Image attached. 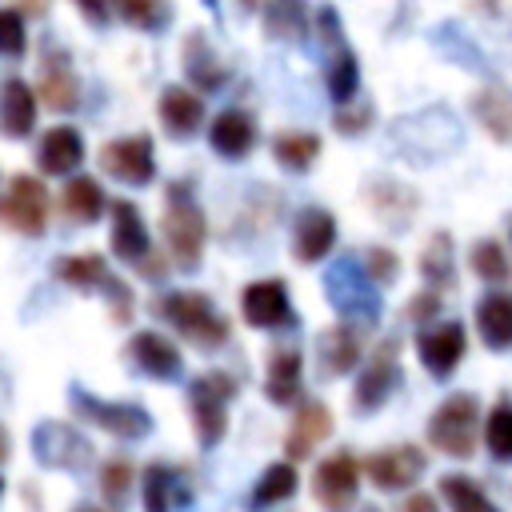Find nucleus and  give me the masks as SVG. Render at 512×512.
I'll list each match as a JSON object with an SVG mask.
<instances>
[{
    "mask_svg": "<svg viewBox=\"0 0 512 512\" xmlns=\"http://www.w3.org/2000/svg\"><path fill=\"white\" fill-rule=\"evenodd\" d=\"M132 480H136L132 460L112 456V460H104V464H100V492H104V500H108V504H124V500H128V492H132Z\"/></svg>",
    "mask_w": 512,
    "mask_h": 512,
    "instance_id": "obj_40",
    "label": "nucleus"
},
{
    "mask_svg": "<svg viewBox=\"0 0 512 512\" xmlns=\"http://www.w3.org/2000/svg\"><path fill=\"white\" fill-rule=\"evenodd\" d=\"M32 452H36V460H40L44 468H84V464L92 460V444H88L76 428L60 424V420L36 424V432H32Z\"/></svg>",
    "mask_w": 512,
    "mask_h": 512,
    "instance_id": "obj_17",
    "label": "nucleus"
},
{
    "mask_svg": "<svg viewBox=\"0 0 512 512\" xmlns=\"http://www.w3.org/2000/svg\"><path fill=\"white\" fill-rule=\"evenodd\" d=\"M468 264H472V272H476L480 280H504V276H508V256H504V248H500L496 240L472 244Z\"/></svg>",
    "mask_w": 512,
    "mask_h": 512,
    "instance_id": "obj_41",
    "label": "nucleus"
},
{
    "mask_svg": "<svg viewBox=\"0 0 512 512\" xmlns=\"http://www.w3.org/2000/svg\"><path fill=\"white\" fill-rule=\"evenodd\" d=\"M272 156L284 172H304L316 156H320V136L316 132H304V128H288V132H276L272 136Z\"/></svg>",
    "mask_w": 512,
    "mask_h": 512,
    "instance_id": "obj_34",
    "label": "nucleus"
},
{
    "mask_svg": "<svg viewBox=\"0 0 512 512\" xmlns=\"http://www.w3.org/2000/svg\"><path fill=\"white\" fill-rule=\"evenodd\" d=\"M476 332L484 348L512 352V292H484L476 300Z\"/></svg>",
    "mask_w": 512,
    "mask_h": 512,
    "instance_id": "obj_27",
    "label": "nucleus"
},
{
    "mask_svg": "<svg viewBox=\"0 0 512 512\" xmlns=\"http://www.w3.org/2000/svg\"><path fill=\"white\" fill-rule=\"evenodd\" d=\"M296 488H300V472H296L288 460H276V464H268V468L260 472L248 508H252V512H264V508H272V504H284L288 496H296Z\"/></svg>",
    "mask_w": 512,
    "mask_h": 512,
    "instance_id": "obj_33",
    "label": "nucleus"
},
{
    "mask_svg": "<svg viewBox=\"0 0 512 512\" xmlns=\"http://www.w3.org/2000/svg\"><path fill=\"white\" fill-rule=\"evenodd\" d=\"M396 384H400V340L388 336V340H380L372 348L368 364L360 368L356 388H352V408L356 412H376L392 396Z\"/></svg>",
    "mask_w": 512,
    "mask_h": 512,
    "instance_id": "obj_10",
    "label": "nucleus"
},
{
    "mask_svg": "<svg viewBox=\"0 0 512 512\" xmlns=\"http://www.w3.org/2000/svg\"><path fill=\"white\" fill-rule=\"evenodd\" d=\"M332 244H336V216L324 208H304L292 232V256L300 264H316L332 252Z\"/></svg>",
    "mask_w": 512,
    "mask_h": 512,
    "instance_id": "obj_26",
    "label": "nucleus"
},
{
    "mask_svg": "<svg viewBox=\"0 0 512 512\" xmlns=\"http://www.w3.org/2000/svg\"><path fill=\"white\" fill-rule=\"evenodd\" d=\"M56 276H60L64 284L80 288V292H104V296L116 304L112 316H116L120 324L132 320V308H136L132 288H128L116 272H108V260H104L100 252H72V256H60V260H56Z\"/></svg>",
    "mask_w": 512,
    "mask_h": 512,
    "instance_id": "obj_6",
    "label": "nucleus"
},
{
    "mask_svg": "<svg viewBox=\"0 0 512 512\" xmlns=\"http://www.w3.org/2000/svg\"><path fill=\"white\" fill-rule=\"evenodd\" d=\"M48 4H52V0H16V8H20L24 16H44Z\"/></svg>",
    "mask_w": 512,
    "mask_h": 512,
    "instance_id": "obj_48",
    "label": "nucleus"
},
{
    "mask_svg": "<svg viewBox=\"0 0 512 512\" xmlns=\"http://www.w3.org/2000/svg\"><path fill=\"white\" fill-rule=\"evenodd\" d=\"M484 436L480 428V404L472 392H456L448 400H440V408L428 416V440L436 452L452 456V460H468L476 452V440Z\"/></svg>",
    "mask_w": 512,
    "mask_h": 512,
    "instance_id": "obj_4",
    "label": "nucleus"
},
{
    "mask_svg": "<svg viewBox=\"0 0 512 512\" xmlns=\"http://www.w3.org/2000/svg\"><path fill=\"white\" fill-rule=\"evenodd\" d=\"M364 360V324L340 320L320 336V364L328 376H344Z\"/></svg>",
    "mask_w": 512,
    "mask_h": 512,
    "instance_id": "obj_23",
    "label": "nucleus"
},
{
    "mask_svg": "<svg viewBox=\"0 0 512 512\" xmlns=\"http://www.w3.org/2000/svg\"><path fill=\"white\" fill-rule=\"evenodd\" d=\"M364 268H368V276H372L376 284H388V280L400 272V256H396L392 248H384V244H372V248L364 252Z\"/></svg>",
    "mask_w": 512,
    "mask_h": 512,
    "instance_id": "obj_43",
    "label": "nucleus"
},
{
    "mask_svg": "<svg viewBox=\"0 0 512 512\" xmlns=\"http://www.w3.org/2000/svg\"><path fill=\"white\" fill-rule=\"evenodd\" d=\"M264 32L272 40H288V44L304 40V32H308V8H304V0H268L264 4Z\"/></svg>",
    "mask_w": 512,
    "mask_h": 512,
    "instance_id": "obj_35",
    "label": "nucleus"
},
{
    "mask_svg": "<svg viewBox=\"0 0 512 512\" xmlns=\"http://www.w3.org/2000/svg\"><path fill=\"white\" fill-rule=\"evenodd\" d=\"M436 312H440V292H436V288H424V292H416V296L408 300V316H412L416 324L432 320Z\"/></svg>",
    "mask_w": 512,
    "mask_h": 512,
    "instance_id": "obj_45",
    "label": "nucleus"
},
{
    "mask_svg": "<svg viewBox=\"0 0 512 512\" xmlns=\"http://www.w3.org/2000/svg\"><path fill=\"white\" fill-rule=\"evenodd\" d=\"M100 168L104 176L120 180V184H132V188H144L152 184L156 176V152H152V136L148 132H136V136H116L100 148Z\"/></svg>",
    "mask_w": 512,
    "mask_h": 512,
    "instance_id": "obj_12",
    "label": "nucleus"
},
{
    "mask_svg": "<svg viewBox=\"0 0 512 512\" xmlns=\"http://www.w3.org/2000/svg\"><path fill=\"white\" fill-rule=\"evenodd\" d=\"M372 124V104H356V108H336L332 112V128L340 132V136H360L364 128Z\"/></svg>",
    "mask_w": 512,
    "mask_h": 512,
    "instance_id": "obj_44",
    "label": "nucleus"
},
{
    "mask_svg": "<svg viewBox=\"0 0 512 512\" xmlns=\"http://www.w3.org/2000/svg\"><path fill=\"white\" fill-rule=\"evenodd\" d=\"M324 292L332 300V308L352 320V324H364L372 328L380 320V292H376V280L368 276V268L356 260V256H340L328 272H324Z\"/></svg>",
    "mask_w": 512,
    "mask_h": 512,
    "instance_id": "obj_3",
    "label": "nucleus"
},
{
    "mask_svg": "<svg viewBox=\"0 0 512 512\" xmlns=\"http://www.w3.org/2000/svg\"><path fill=\"white\" fill-rule=\"evenodd\" d=\"M300 352L296 348H276L268 356V376H264V396L272 404H296L300 392H304V380H300Z\"/></svg>",
    "mask_w": 512,
    "mask_h": 512,
    "instance_id": "obj_29",
    "label": "nucleus"
},
{
    "mask_svg": "<svg viewBox=\"0 0 512 512\" xmlns=\"http://www.w3.org/2000/svg\"><path fill=\"white\" fill-rule=\"evenodd\" d=\"M396 512H440V500H436L432 492H408V496L396 504Z\"/></svg>",
    "mask_w": 512,
    "mask_h": 512,
    "instance_id": "obj_46",
    "label": "nucleus"
},
{
    "mask_svg": "<svg viewBox=\"0 0 512 512\" xmlns=\"http://www.w3.org/2000/svg\"><path fill=\"white\" fill-rule=\"evenodd\" d=\"M152 312L164 316L180 336H188L196 348H220L228 340V320L212 308V300L204 292L180 288V292H164L152 300Z\"/></svg>",
    "mask_w": 512,
    "mask_h": 512,
    "instance_id": "obj_2",
    "label": "nucleus"
},
{
    "mask_svg": "<svg viewBox=\"0 0 512 512\" xmlns=\"http://www.w3.org/2000/svg\"><path fill=\"white\" fill-rule=\"evenodd\" d=\"M184 76L204 92H216L228 80V68L212 52V44H204V32H188V40H184Z\"/></svg>",
    "mask_w": 512,
    "mask_h": 512,
    "instance_id": "obj_30",
    "label": "nucleus"
},
{
    "mask_svg": "<svg viewBox=\"0 0 512 512\" xmlns=\"http://www.w3.org/2000/svg\"><path fill=\"white\" fill-rule=\"evenodd\" d=\"M84 16H88V24H108V16H112V4L108 0H72Z\"/></svg>",
    "mask_w": 512,
    "mask_h": 512,
    "instance_id": "obj_47",
    "label": "nucleus"
},
{
    "mask_svg": "<svg viewBox=\"0 0 512 512\" xmlns=\"http://www.w3.org/2000/svg\"><path fill=\"white\" fill-rule=\"evenodd\" d=\"M440 500L448 504V512H500V508L484 496V488H480L472 476H464V472L440 476Z\"/></svg>",
    "mask_w": 512,
    "mask_h": 512,
    "instance_id": "obj_36",
    "label": "nucleus"
},
{
    "mask_svg": "<svg viewBox=\"0 0 512 512\" xmlns=\"http://www.w3.org/2000/svg\"><path fill=\"white\" fill-rule=\"evenodd\" d=\"M368 512H376V508H368Z\"/></svg>",
    "mask_w": 512,
    "mask_h": 512,
    "instance_id": "obj_52",
    "label": "nucleus"
},
{
    "mask_svg": "<svg viewBox=\"0 0 512 512\" xmlns=\"http://www.w3.org/2000/svg\"><path fill=\"white\" fill-rule=\"evenodd\" d=\"M328 432H332V412H328L320 400H304V404L296 408L292 424H288L284 452H288L292 460H304V456H312V452L328 440Z\"/></svg>",
    "mask_w": 512,
    "mask_h": 512,
    "instance_id": "obj_24",
    "label": "nucleus"
},
{
    "mask_svg": "<svg viewBox=\"0 0 512 512\" xmlns=\"http://www.w3.org/2000/svg\"><path fill=\"white\" fill-rule=\"evenodd\" d=\"M108 212H112V228H108L112 252L124 264H140L144 256H152V236H148V224H144L140 208L132 200H112Z\"/></svg>",
    "mask_w": 512,
    "mask_h": 512,
    "instance_id": "obj_19",
    "label": "nucleus"
},
{
    "mask_svg": "<svg viewBox=\"0 0 512 512\" xmlns=\"http://www.w3.org/2000/svg\"><path fill=\"white\" fill-rule=\"evenodd\" d=\"M208 144L224 160H244L256 148V120L244 108H224L208 124Z\"/></svg>",
    "mask_w": 512,
    "mask_h": 512,
    "instance_id": "obj_21",
    "label": "nucleus"
},
{
    "mask_svg": "<svg viewBox=\"0 0 512 512\" xmlns=\"http://www.w3.org/2000/svg\"><path fill=\"white\" fill-rule=\"evenodd\" d=\"M80 512H100V508H80Z\"/></svg>",
    "mask_w": 512,
    "mask_h": 512,
    "instance_id": "obj_50",
    "label": "nucleus"
},
{
    "mask_svg": "<svg viewBox=\"0 0 512 512\" xmlns=\"http://www.w3.org/2000/svg\"><path fill=\"white\" fill-rule=\"evenodd\" d=\"M240 316L252 328L276 332L292 324V300H288V284L284 280H252L240 292Z\"/></svg>",
    "mask_w": 512,
    "mask_h": 512,
    "instance_id": "obj_16",
    "label": "nucleus"
},
{
    "mask_svg": "<svg viewBox=\"0 0 512 512\" xmlns=\"http://www.w3.org/2000/svg\"><path fill=\"white\" fill-rule=\"evenodd\" d=\"M4 456H8V432L0 428V464H4Z\"/></svg>",
    "mask_w": 512,
    "mask_h": 512,
    "instance_id": "obj_49",
    "label": "nucleus"
},
{
    "mask_svg": "<svg viewBox=\"0 0 512 512\" xmlns=\"http://www.w3.org/2000/svg\"><path fill=\"white\" fill-rule=\"evenodd\" d=\"M108 4H112V12H116L124 24H132V28H140V32H164L168 20H172L168 0H108Z\"/></svg>",
    "mask_w": 512,
    "mask_h": 512,
    "instance_id": "obj_37",
    "label": "nucleus"
},
{
    "mask_svg": "<svg viewBox=\"0 0 512 512\" xmlns=\"http://www.w3.org/2000/svg\"><path fill=\"white\" fill-rule=\"evenodd\" d=\"M124 360H128L136 372H144V376H152V380H164V384H172V380L184 376V356H180V348H176L164 332H152V328L128 336Z\"/></svg>",
    "mask_w": 512,
    "mask_h": 512,
    "instance_id": "obj_15",
    "label": "nucleus"
},
{
    "mask_svg": "<svg viewBox=\"0 0 512 512\" xmlns=\"http://www.w3.org/2000/svg\"><path fill=\"white\" fill-rule=\"evenodd\" d=\"M472 112L488 128V136H496L500 144H512V88H504V84L480 88L472 96Z\"/></svg>",
    "mask_w": 512,
    "mask_h": 512,
    "instance_id": "obj_31",
    "label": "nucleus"
},
{
    "mask_svg": "<svg viewBox=\"0 0 512 512\" xmlns=\"http://www.w3.org/2000/svg\"><path fill=\"white\" fill-rule=\"evenodd\" d=\"M468 352V332L460 320H444V324H424L416 332V356L428 368L432 380H448L456 372V364Z\"/></svg>",
    "mask_w": 512,
    "mask_h": 512,
    "instance_id": "obj_14",
    "label": "nucleus"
},
{
    "mask_svg": "<svg viewBox=\"0 0 512 512\" xmlns=\"http://www.w3.org/2000/svg\"><path fill=\"white\" fill-rule=\"evenodd\" d=\"M72 408L80 420H88L100 432H112L120 440H140L152 432V416L132 400H100L84 388H72Z\"/></svg>",
    "mask_w": 512,
    "mask_h": 512,
    "instance_id": "obj_7",
    "label": "nucleus"
},
{
    "mask_svg": "<svg viewBox=\"0 0 512 512\" xmlns=\"http://www.w3.org/2000/svg\"><path fill=\"white\" fill-rule=\"evenodd\" d=\"M156 112H160L164 132H168V136H176V140L196 136V132H200V124H204V100H200L192 88H184V84H168V88L160 92Z\"/></svg>",
    "mask_w": 512,
    "mask_h": 512,
    "instance_id": "obj_22",
    "label": "nucleus"
},
{
    "mask_svg": "<svg viewBox=\"0 0 512 512\" xmlns=\"http://www.w3.org/2000/svg\"><path fill=\"white\" fill-rule=\"evenodd\" d=\"M160 232L168 244V256L176 260V268L196 272L200 256H204V240H208V220L200 212V204L192 200V184H172L168 188V204L160 212Z\"/></svg>",
    "mask_w": 512,
    "mask_h": 512,
    "instance_id": "obj_1",
    "label": "nucleus"
},
{
    "mask_svg": "<svg viewBox=\"0 0 512 512\" xmlns=\"http://www.w3.org/2000/svg\"><path fill=\"white\" fill-rule=\"evenodd\" d=\"M0 224L20 236H40L48 228V188L36 176L16 172L8 192L0 196Z\"/></svg>",
    "mask_w": 512,
    "mask_h": 512,
    "instance_id": "obj_11",
    "label": "nucleus"
},
{
    "mask_svg": "<svg viewBox=\"0 0 512 512\" xmlns=\"http://www.w3.org/2000/svg\"><path fill=\"white\" fill-rule=\"evenodd\" d=\"M64 216L76 220V224H96L104 212H108V200H104V188L92 180V176H72L64 184Z\"/></svg>",
    "mask_w": 512,
    "mask_h": 512,
    "instance_id": "obj_32",
    "label": "nucleus"
},
{
    "mask_svg": "<svg viewBox=\"0 0 512 512\" xmlns=\"http://www.w3.org/2000/svg\"><path fill=\"white\" fill-rule=\"evenodd\" d=\"M360 468L368 472V480H372L380 492H404V488H412V484L424 476L428 456H424L420 444L400 440V444H388V448L368 452V456L360 460Z\"/></svg>",
    "mask_w": 512,
    "mask_h": 512,
    "instance_id": "obj_8",
    "label": "nucleus"
},
{
    "mask_svg": "<svg viewBox=\"0 0 512 512\" xmlns=\"http://www.w3.org/2000/svg\"><path fill=\"white\" fill-rule=\"evenodd\" d=\"M84 164V136L72 124H56L36 144V168L44 176H72Z\"/></svg>",
    "mask_w": 512,
    "mask_h": 512,
    "instance_id": "obj_20",
    "label": "nucleus"
},
{
    "mask_svg": "<svg viewBox=\"0 0 512 512\" xmlns=\"http://www.w3.org/2000/svg\"><path fill=\"white\" fill-rule=\"evenodd\" d=\"M36 92L20 80V76H8L4 84H0V136H8V140H24V136H32V128H36Z\"/></svg>",
    "mask_w": 512,
    "mask_h": 512,
    "instance_id": "obj_25",
    "label": "nucleus"
},
{
    "mask_svg": "<svg viewBox=\"0 0 512 512\" xmlns=\"http://www.w3.org/2000/svg\"><path fill=\"white\" fill-rule=\"evenodd\" d=\"M316 24H320V40H324V48H328V72H324L328 96H332L336 104H348V100L356 96V88H360L356 52L348 48L344 28H340V20H336L332 8H320V12H316Z\"/></svg>",
    "mask_w": 512,
    "mask_h": 512,
    "instance_id": "obj_9",
    "label": "nucleus"
},
{
    "mask_svg": "<svg viewBox=\"0 0 512 512\" xmlns=\"http://www.w3.org/2000/svg\"><path fill=\"white\" fill-rule=\"evenodd\" d=\"M140 504L144 512H172L176 504H188V488L180 472L168 464H148L140 476Z\"/></svg>",
    "mask_w": 512,
    "mask_h": 512,
    "instance_id": "obj_28",
    "label": "nucleus"
},
{
    "mask_svg": "<svg viewBox=\"0 0 512 512\" xmlns=\"http://www.w3.org/2000/svg\"><path fill=\"white\" fill-rule=\"evenodd\" d=\"M236 376L212 368V372H200L192 384H188V412H192V424H196V440L204 448L220 444L224 432H228V400L236 396Z\"/></svg>",
    "mask_w": 512,
    "mask_h": 512,
    "instance_id": "obj_5",
    "label": "nucleus"
},
{
    "mask_svg": "<svg viewBox=\"0 0 512 512\" xmlns=\"http://www.w3.org/2000/svg\"><path fill=\"white\" fill-rule=\"evenodd\" d=\"M20 8H0V56H24L28 48V28H24Z\"/></svg>",
    "mask_w": 512,
    "mask_h": 512,
    "instance_id": "obj_42",
    "label": "nucleus"
},
{
    "mask_svg": "<svg viewBox=\"0 0 512 512\" xmlns=\"http://www.w3.org/2000/svg\"><path fill=\"white\" fill-rule=\"evenodd\" d=\"M36 96L52 108V112H72L80 104V76L68 60V52L52 48L44 52L40 60V84H36Z\"/></svg>",
    "mask_w": 512,
    "mask_h": 512,
    "instance_id": "obj_18",
    "label": "nucleus"
},
{
    "mask_svg": "<svg viewBox=\"0 0 512 512\" xmlns=\"http://www.w3.org/2000/svg\"><path fill=\"white\" fill-rule=\"evenodd\" d=\"M0 496H4V480H0Z\"/></svg>",
    "mask_w": 512,
    "mask_h": 512,
    "instance_id": "obj_51",
    "label": "nucleus"
},
{
    "mask_svg": "<svg viewBox=\"0 0 512 512\" xmlns=\"http://www.w3.org/2000/svg\"><path fill=\"white\" fill-rule=\"evenodd\" d=\"M360 460L352 452H336V456H324L312 472V496L324 512H348L360 496Z\"/></svg>",
    "mask_w": 512,
    "mask_h": 512,
    "instance_id": "obj_13",
    "label": "nucleus"
},
{
    "mask_svg": "<svg viewBox=\"0 0 512 512\" xmlns=\"http://www.w3.org/2000/svg\"><path fill=\"white\" fill-rule=\"evenodd\" d=\"M484 448L492 452V460L512 464V400H496L484 416Z\"/></svg>",
    "mask_w": 512,
    "mask_h": 512,
    "instance_id": "obj_38",
    "label": "nucleus"
},
{
    "mask_svg": "<svg viewBox=\"0 0 512 512\" xmlns=\"http://www.w3.org/2000/svg\"><path fill=\"white\" fill-rule=\"evenodd\" d=\"M452 268H456V260H452V236H448V232H436V236L428 240L424 256H420V272H424V280L440 292V288L452 284Z\"/></svg>",
    "mask_w": 512,
    "mask_h": 512,
    "instance_id": "obj_39",
    "label": "nucleus"
}]
</instances>
